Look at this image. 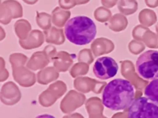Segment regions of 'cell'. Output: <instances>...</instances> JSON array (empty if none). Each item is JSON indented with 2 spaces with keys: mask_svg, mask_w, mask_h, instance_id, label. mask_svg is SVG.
Masks as SVG:
<instances>
[{
  "mask_svg": "<svg viewBox=\"0 0 158 118\" xmlns=\"http://www.w3.org/2000/svg\"><path fill=\"white\" fill-rule=\"evenodd\" d=\"M36 23L41 29L48 30L51 26V15L46 12H36Z\"/></svg>",
  "mask_w": 158,
  "mask_h": 118,
  "instance_id": "2e32d148",
  "label": "cell"
},
{
  "mask_svg": "<svg viewBox=\"0 0 158 118\" xmlns=\"http://www.w3.org/2000/svg\"><path fill=\"white\" fill-rule=\"evenodd\" d=\"M134 101V88L127 80L117 78L110 81L103 91L102 103L112 110L129 108Z\"/></svg>",
  "mask_w": 158,
  "mask_h": 118,
  "instance_id": "6da1fadb",
  "label": "cell"
},
{
  "mask_svg": "<svg viewBox=\"0 0 158 118\" xmlns=\"http://www.w3.org/2000/svg\"><path fill=\"white\" fill-rule=\"evenodd\" d=\"M112 14L108 9L105 7H99L94 12V17L100 22H106L110 19Z\"/></svg>",
  "mask_w": 158,
  "mask_h": 118,
  "instance_id": "ac0fdd59",
  "label": "cell"
},
{
  "mask_svg": "<svg viewBox=\"0 0 158 118\" xmlns=\"http://www.w3.org/2000/svg\"><path fill=\"white\" fill-rule=\"evenodd\" d=\"M79 60H86L89 62L94 61V58L91 55V51L89 49H83L79 54Z\"/></svg>",
  "mask_w": 158,
  "mask_h": 118,
  "instance_id": "7402d4cb",
  "label": "cell"
},
{
  "mask_svg": "<svg viewBox=\"0 0 158 118\" xmlns=\"http://www.w3.org/2000/svg\"><path fill=\"white\" fill-rule=\"evenodd\" d=\"M156 31H157V35H158V23H157V25H156Z\"/></svg>",
  "mask_w": 158,
  "mask_h": 118,
  "instance_id": "f1b7e54d",
  "label": "cell"
},
{
  "mask_svg": "<svg viewBox=\"0 0 158 118\" xmlns=\"http://www.w3.org/2000/svg\"><path fill=\"white\" fill-rule=\"evenodd\" d=\"M89 0H77V5H83L86 3L89 2Z\"/></svg>",
  "mask_w": 158,
  "mask_h": 118,
  "instance_id": "4316f807",
  "label": "cell"
},
{
  "mask_svg": "<svg viewBox=\"0 0 158 118\" xmlns=\"http://www.w3.org/2000/svg\"><path fill=\"white\" fill-rule=\"evenodd\" d=\"M15 32L16 34L17 37L19 38L20 40H24L26 39L29 35L31 31V25L29 23L27 20L21 19L17 21L15 23Z\"/></svg>",
  "mask_w": 158,
  "mask_h": 118,
  "instance_id": "7c38bea8",
  "label": "cell"
},
{
  "mask_svg": "<svg viewBox=\"0 0 158 118\" xmlns=\"http://www.w3.org/2000/svg\"><path fill=\"white\" fill-rule=\"evenodd\" d=\"M145 2L147 6L151 8H156L158 6V0H145Z\"/></svg>",
  "mask_w": 158,
  "mask_h": 118,
  "instance_id": "d4e9b609",
  "label": "cell"
},
{
  "mask_svg": "<svg viewBox=\"0 0 158 118\" xmlns=\"http://www.w3.org/2000/svg\"><path fill=\"white\" fill-rule=\"evenodd\" d=\"M118 69V64L114 58L105 56L96 61L93 71L98 79L107 80L114 78L117 74Z\"/></svg>",
  "mask_w": 158,
  "mask_h": 118,
  "instance_id": "5b68a950",
  "label": "cell"
},
{
  "mask_svg": "<svg viewBox=\"0 0 158 118\" xmlns=\"http://www.w3.org/2000/svg\"><path fill=\"white\" fill-rule=\"evenodd\" d=\"M118 9L123 15H132L137 12L138 4L136 0H120L118 2Z\"/></svg>",
  "mask_w": 158,
  "mask_h": 118,
  "instance_id": "4fadbf2b",
  "label": "cell"
},
{
  "mask_svg": "<svg viewBox=\"0 0 158 118\" xmlns=\"http://www.w3.org/2000/svg\"><path fill=\"white\" fill-rule=\"evenodd\" d=\"M128 48L134 55H138L145 49V45L142 41L138 40H133L128 44Z\"/></svg>",
  "mask_w": 158,
  "mask_h": 118,
  "instance_id": "d6986e66",
  "label": "cell"
},
{
  "mask_svg": "<svg viewBox=\"0 0 158 118\" xmlns=\"http://www.w3.org/2000/svg\"><path fill=\"white\" fill-rule=\"evenodd\" d=\"M91 49L95 56H100L103 54H107L114 49V44L112 41L105 38L96 39L91 44Z\"/></svg>",
  "mask_w": 158,
  "mask_h": 118,
  "instance_id": "ba28073f",
  "label": "cell"
},
{
  "mask_svg": "<svg viewBox=\"0 0 158 118\" xmlns=\"http://www.w3.org/2000/svg\"><path fill=\"white\" fill-rule=\"evenodd\" d=\"M127 24V19L124 15L122 14H115L110 19L107 25L110 29L114 31V32H121L126 29Z\"/></svg>",
  "mask_w": 158,
  "mask_h": 118,
  "instance_id": "8fae6325",
  "label": "cell"
},
{
  "mask_svg": "<svg viewBox=\"0 0 158 118\" xmlns=\"http://www.w3.org/2000/svg\"><path fill=\"white\" fill-rule=\"evenodd\" d=\"M44 36L43 32L40 30H33L30 32L27 38L24 40H20L19 44L24 49H33L43 44Z\"/></svg>",
  "mask_w": 158,
  "mask_h": 118,
  "instance_id": "52a82bcc",
  "label": "cell"
},
{
  "mask_svg": "<svg viewBox=\"0 0 158 118\" xmlns=\"http://www.w3.org/2000/svg\"><path fill=\"white\" fill-rule=\"evenodd\" d=\"M37 1H38V0H23V2H24L27 3V4H29V5L35 4Z\"/></svg>",
  "mask_w": 158,
  "mask_h": 118,
  "instance_id": "83f0119b",
  "label": "cell"
},
{
  "mask_svg": "<svg viewBox=\"0 0 158 118\" xmlns=\"http://www.w3.org/2000/svg\"><path fill=\"white\" fill-rule=\"evenodd\" d=\"M59 5L63 9L69 10L77 4V0H59Z\"/></svg>",
  "mask_w": 158,
  "mask_h": 118,
  "instance_id": "44dd1931",
  "label": "cell"
},
{
  "mask_svg": "<svg viewBox=\"0 0 158 118\" xmlns=\"http://www.w3.org/2000/svg\"><path fill=\"white\" fill-rule=\"evenodd\" d=\"M128 118H158V106L148 97H139L128 108Z\"/></svg>",
  "mask_w": 158,
  "mask_h": 118,
  "instance_id": "277c9868",
  "label": "cell"
},
{
  "mask_svg": "<svg viewBox=\"0 0 158 118\" xmlns=\"http://www.w3.org/2000/svg\"><path fill=\"white\" fill-rule=\"evenodd\" d=\"M143 93L146 97L158 106V78L152 80L148 83Z\"/></svg>",
  "mask_w": 158,
  "mask_h": 118,
  "instance_id": "5bb4252c",
  "label": "cell"
},
{
  "mask_svg": "<svg viewBox=\"0 0 158 118\" xmlns=\"http://www.w3.org/2000/svg\"><path fill=\"white\" fill-rule=\"evenodd\" d=\"M23 16V8L19 2L15 0H7L3 2L1 6V22L7 25L12 18Z\"/></svg>",
  "mask_w": 158,
  "mask_h": 118,
  "instance_id": "8992f818",
  "label": "cell"
},
{
  "mask_svg": "<svg viewBox=\"0 0 158 118\" xmlns=\"http://www.w3.org/2000/svg\"><path fill=\"white\" fill-rule=\"evenodd\" d=\"M35 118H56V117L54 116H52V115L47 114V113H46V114L39 115V116H37Z\"/></svg>",
  "mask_w": 158,
  "mask_h": 118,
  "instance_id": "484cf974",
  "label": "cell"
},
{
  "mask_svg": "<svg viewBox=\"0 0 158 118\" xmlns=\"http://www.w3.org/2000/svg\"><path fill=\"white\" fill-rule=\"evenodd\" d=\"M142 41L145 44L151 48H158V35H156L151 31H148L143 36Z\"/></svg>",
  "mask_w": 158,
  "mask_h": 118,
  "instance_id": "e0dca14e",
  "label": "cell"
},
{
  "mask_svg": "<svg viewBox=\"0 0 158 118\" xmlns=\"http://www.w3.org/2000/svg\"><path fill=\"white\" fill-rule=\"evenodd\" d=\"M64 34L68 41L73 44L85 45L94 39L97 35V26L89 17L78 15L66 22Z\"/></svg>",
  "mask_w": 158,
  "mask_h": 118,
  "instance_id": "7a4b0ae2",
  "label": "cell"
},
{
  "mask_svg": "<svg viewBox=\"0 0 158 118\" xmlns=\"http://www.w3.org/2000/svg\"><path fill=\"white\" fill-rule=\"evenodd\" d=\"M118 0H101V2L105 7L112 8L117 3Z\"/></svg>",
  "mask_w": 158,
  "mask_h": 118,
  "instance_id": "603a6c76",
  "label": "cell"
},
{
  "mask_svg": "<svg viewBox=\"0 0 158 118\" xmlns=\"http://www.w3.org/2000/svg\"><path fill=\"white\" fill-rule=\"evenodd\" d=\"M44 35L47 43L62 44L65 41V34H63V29H56L55 27L50 28L48 30H45Z\"/></svg>",
  "mask_w": 158,
  "mask_h": 118,
  "instance_id": "9c48e42d",
  "label": "cell"
},
{
  "mask_svg": "<svg viewBox=\"0 0 158 118\" xmlns=\"http://www.w3.org/2000/svg\"><path fill=\"white\" fill-rule=\"evenodd\" d=\"M69 16H70L69 11L63 10L60 8L56 7L52 12V22L57 27L62 28L66 24Z\"/></svg>",
  "mask_w": 158,
  "mask_h": 118,
  "instance_id": "30bf717a",
  "label": "cell"
},
{
  "mask_svg": "<svg viewBox=\"0 0 158 118\" xmlns=\"http://www.w3.org/2000/svg\"><path fill=\"white\" fill-rule=\"evenodd\" d=\"M139 21L143 25L150 27L157 21V15L153 10L145 9L139 14Z\"/></svg>",
  "mask_w": 158,
  "mask_h": 118,
  "instance_id": "9a60e30c",
  "label": "cell"
},
{
  "mask_svg": "<svg viewBox=\"0 0 158 118\" xmlns=\"http://www.w3.org/2000/svg\"><path fill=\"white\" fill-rule=\"evenodd\" d=\"M45 52H46V55H52V54H55L56 52L55 48L52 45H48L46 46V48H45Z\"/></svg>",
  "mask_w": 158,
  "mask_h": 118,
  "instance_id": "cb8c5ba5",
  "label": "cell"
},
{
  "mask_svg": "<svg viewBox=\"0 0 158 118\" xmlns=\"http://www.w3.org/2000/svg\"><path fill=\"white\" fill-rule=\"evenodd\" d=\"M136 69L143 79L158 78V51L149 50L142 53L137 58Z\"/></svg>",
  "mask_w": 158,
  "mask_h": 118,
  "instance_id": "3957f363",
  "label": "cell"
},
{
  "mask_svg": "<svg viewBox=\"0 0 158 118\" xmlns=\"http://www.w3.org/2000/svg\"><path fill=\"white\" fill-rule=\"evenodd\" d=\"M149 30L150 29H148L146 26H143L142 25L136 26L134 29V30H133V37H134V39L138 40V41H142V38H143L144 34Z\"/></svg>",
  "mask_w": 158,
  "mask_h": 118,
  "instance_id": "ffe728a7",
  "label": "cell"
}]
</instances>
